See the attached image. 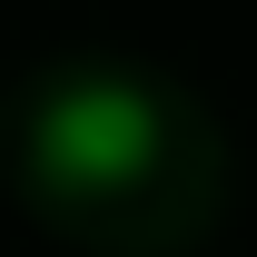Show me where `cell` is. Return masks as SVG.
Masks as SVG:
<instances>
[{"label": "cell", "mask_w": 257, "mask_h": 257, "mask_svg": "<svg viewBox=\"0 0 257 257\" xmlns=\"http://www.w3.org/2000/svg\"><path fill=\"white\" fill-rule=\"evenodd\" d=\"M30 149H40L50 178H69V188H119V178H139L149 149H159V99L139 89V79L79 69V79H60V89L40 99Z\"/></svg>", "instance_id": "cell-1"}]
</instances>
